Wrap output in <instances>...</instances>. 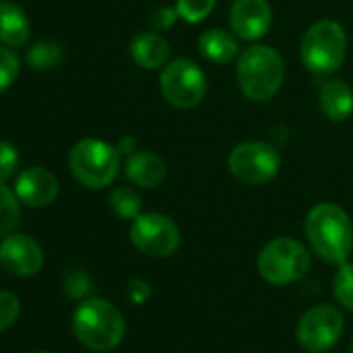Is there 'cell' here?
<instances>
[{
    "instance_id": "6da1fadb",
    "label": "cell",
    "mask_w": 353,
    "mask_h": 353,
    "mask_svg": "<svg viewBox=\"0 0 353 353\" xmlns=\"http://www.w3.org/2000/svg\"><path fill=\"white\" fill-rule=\"evenodd\" d=\"M305 237L312 250L328 264L347 262L353 250V225L347 212L330 202L316 204L307 212Z\"/></svg>"
},
{
    "instance_id": "7a4b0ae2",
    "label": "cell",
    "mask_w": 353,
    "mask_h": 353,
    "mask_svg": "<svg viewBox=\"0 0 353 353\" xmlns=\"http://www.w3.org/2000/svg\"><path fill=\"white\" fill-rule=\"evenodd\" d=\"M73 332L83 347L94 351H110L125 336V318L108 299L88 297L73 314Z\"/></svg>"
},
{
    "instance_id": "3957f363",
    "label": "cell",
    "mask_w": 353,
    "mask_h": 353,
    "mask_svg": "<svg viewBox=\"0 0 353 353\" xmlns=\"http://www.w3.org/2000/svg\"><path fill=\"white\" fill-rule=\"evenodd\" d=\"M285 79V63L281 54L264 44L250 46L239 54L237 81L245 98L252 102L270 100Z\"/></svg>"
},
{
    "instance_id": "277c9868",
    "label": "cell",
    "mask_w": 353,
    "mask_h": 353,
    "mask_svg": "<svg viewBox=\"0 0 353 353\" xmlns=\"http://www.w3.org/2000/svg\"><path fill=\"white\" fill-rule=\"evenodd\" d=\"M347 54V36L345 30L332 21L322 19L307 28L301 38L299 57L303 67L318 77L332 75L345 61Z\"/></svg>"
},
{
    "instance_id": "5b68a950",
    "label": "cell",
    "mask_w": 353,
    "mask_h": 353,
    "mask_svg": "<svg viewBox=\"0 0 353 353\" xmlns=\"http://www.w3.org/2000/svg\"><path fill=\"white\" fill-rule=\"evenodd\" d=\"M69 166L75 179L88 190L110 185L121 170V152L102 139H81L69 154Z\"/></svg>"
},
{
    "instance_id": "8992f818",
    "label": "cell",
    "mask_w": 353,
    "mask_h": 353,
    "mask_svg": "<svg viewBox=\"0 0 353 353\" xmlns=\"http://www.w3.org/2000/svg\"><path fill=\"white\" fill-rule=\"evenodd\" d=\"M310 270L307 250L293 237H276L258 254V272L270 285H291Z\"/></svg>"
},
{
    "instance_id": "52a82bcc",
    "label": "cell",
    "mask_w": 353,
    "mask_h": 353,
    "mask_svg": "<svg viewBox=\"0 0 353 353\" xmlns=\"http://www.w3.org/2000/svg\"><path fill=\"white\" fill-rule=\"evenodd\" d=\"M160 92L174 108H196L206 96V75L194 61L174 59L162 69Z\"/></svg>"
},
{
    "instance_id": "ba28073f",
    "label": "cell",
    "mask_w": 353,
    "mask_h": 353,
    "mask_svg": "<svg viewBox=\"0 0 353 353\" xmlns=\"http://www.w3.org/2000/svg\"><path fill=\"white\" fill-rule=\"evenodd\" d=\"M281 168L276 148L264 141H243L229 154V170L245 185H264L272 181Z\"/></svg>"
},
{
    "instance_id": "9c48e42d",
    "label": "cell",
    "mask_w": 353,
    "mask_h": 353,
    "mask_svg": "<svg viewBox=\"0 0 353 353\" xmlns=\"http://www.w3.org/2000/svg\"><path fill=\"white\" fill-rule=\"evenodd\" d=\"M343 326H345L343 314L334 305L318 303L301 314L295 326V336L303 349L312 353H322L339 343L343 334Z\"/></svg>"
},
{
    "instance_id": "30bf717a",
    "label": "cell",
    "mask_w": 353,
    "mask_h": 353,
    "mask_svg": "<svg viewBox=\"0 0 353 353\" xmlns=\"http://www.w3.org/2000/svg\"><path fill=\"white\" fill-rule=\"evenodd\" d=\"M129 237L141 254L152 258H168L179 250L181 243L179 227L160 212L139 214L131 225Z\"/></svg>"
},
{
    "instance_id": "8fae6325",
    "label": "cell",
    "mask_w": 353,
    "mask_h": 353,
    "mask_svg": "<svg viewBox=\"0 0 353 353\" xmlns=\"http://www.w3.org/2000/svg\"><path fill=\"white\" fill-rule=\"evenodd\" d=\"M44 266V252L40 243L23 233H11L0 243V268L5 272L26 279L34 276Z\"/></svg>"
},
{
    "instance_id": "7c38bea8",
    "label": "cell",
    "mask_w": 353,
    "mask_h": 353,
    "mask_svg": "<svg viewBox=\"0 0 353 353\" xmlns=\"http://www.w3.org/2000/svg\"><path fill=\"white\" fill-rule=\"evenodd\" d=\"M15 196L30 208L50 206L59 196V179L44 166H30L17 176Z\"/></svg>"
},
{
    "instance_id": "4fadbf2b",
    "label": "cell",
    "mask_w": 353,
    "mask_h": 353,
    "mask_svg": "<svg viewBox=\"0 0 353 353\" xmlns=\"http://www.w3.org/2000/svg\"><path fill=\"white\" fill-rule=\"evenodd\" d=\"M231 30L241 40H260L272 23L268 0H235L229 13Z\"/></svg>"
},
{
    "instance_id": "5bb4252c",
    "label": "cell",
    "mask_w": 353,
    "mask_h": 353,
    "mask_svg": "<svg viewBox=\"0 0 353 353\" xmlns=\"http://www.w3.org/2000/svg\"><path fill=\"white\" fill-rule=\"evenodd\" d=\"M125 172L139 188H158L166 179V164L154 152H133L127 158Z\"/></svg>"
},
{
    "instance_id": "9a60e30c",
    "label": "cell",
    "mask_w": 353,
    "mask_h": 353,
    "mask_svg": "<svg viewBox=\"0 0 353 353\" xmlns=\"http://www.w3.org/2000/svg\"><path fill=\"white\" fill-rule=\"evenodd\" d=\"M322 112L330 121H345L353 112V90L341 79H326L318 88Z\"/></svg>"
},
{
    "instance_id": "2e32d148",
    "label": "cell",
    "mask_w": 353,
    "mask_h": 353,
    "mask_svg": "<svg viewBox=\"0 0 353 353\" xmlns=\"http://www.w3.org/2000/svg\"><path fill=\"white\" fill-rule=\"evenodd\" d=\"M30 38V19L26 11L11 3L0 0V44L9 48H21Z\"/></svg>"
},
{
    "instance_id": "e0dca14e",
    "label": "cell",
    "mask_w": 353,
    "mask_h": 353,
    "mask_svg": "<svg viewBox=\"0 0 353 353\" xmlns=\"http://www.w3.org/2000/svg\"><path fill=\"white\" fill-rule=\"evenodd\" d=\"M129 52H131V59L141 69H160L168 61L170 46H168V42L162 36L143 32V34H137L131 40Z\"/></svg>"
},
{
    "instance_id": "ac0fdd59",
    "label": "cell",
    "mask_w": 353,
    "mask_h": 353,
    "mask_svg": "<svg viewBox=\"0 0 353 353\" xmlns=\"http://www.w3.org/2000/svg\"><path fill=\"white\" fill-rule=\"evenodd\" d=\"M198 48L212 63H231L239 54L235 38L225 30L204 32L202 38L198 40Z\"/></svg>"
},
{
    "instance_id": "d6986e66",
    "label": "cell",
    "mask_w": 353,
    "mask_h": 353,
    "mask_svg": "<svg viewBox=\"0 0 353 353\" xmlns=\"http://www.w3.org/2000/svg\"><path fill=\"white\" fill-rule=\"evenodd\" d=\"M19 198L15 192H11L5 183H0V239L11 235L21 219V208H19Z\"/></svg>"
},
{
    "instance_id": "ffe728a7",
    "label": "cell",
    "mask_w": 353,
    "mask_h": 353,
    "mask_svg": "<svg viewBox=\"0 0 353 353\" xmlns=\"http://www.w3.org/2000/svg\"><path fill=\"white\" fill-rule=\"evenodd\" d=\"M63 59V48L52 42V40H44V42H38L30 48L26 61L28 65L34 69V71H48V69H54Z\"/></svg>"
},
{
    "instance_id": "44dd1931",
    "label": "cell",
    "mask_w": 353,
    "mask_h": 353,
    "mask_svg": "<svg viewBox=\"0 0 353 353\" xmlns=\"http://www.w3.org/2000/svg\"><path fill=\"white\" fill-rule=\"evenodd\" d=\"M110 210L125 221H135L141 214V200L131 188H117L108 196Z\"/></svg>"
},
{
    "instance_id": "7402d4cb",
    "label": "cell",
    "mask_w": 353,
    "mask_h": 353,
    "mask_svg": "<svg viewBox=\"0 0 353 353\" xmlns=\"http://www.w3.org/2000/svg\"><path fill=\"white\" fill-rule=\"evenodd\" d=\"M334 299L349 312H353V264L343 262L332 281Z\"/></svg>"
},
{
    "instance_id": "603a6c76",
    "label": "cell",
    "mask_w": 353,
    "mask_h": 353,
    "mask_svg": "<svg viewBox=\"0 0 353 353\" xmlns=\"http://www.w3.org/2000/svg\"><path fill=\"white\" fill-rule=\"evenodd\" d=\"M19 69H21V63H19L17 52H13V48L5 44L0 46V94L15 83Z\"/></svg>"
},
{
    "instance_id": "cb8c5ba5",
    "label": "cell",
    "mask_w": 353,
    "mask_h": 353,
    "mask_svg": "<svg viewBox=\"0 0 353 353\" xmlns=\"http://www.w3.org/2000/svg\"><path fill=\"white\" fill-rule=\"evenodd\" d=\"M214 3L216 0H176V13L188 23H200L212 13Z\"/></svg>"
},
{
    "instance_id": "d4e9b609",
    "label": "cell",
    "mask_w": 353,
    "mask_h": 353,
    "mask_svg": "<svg viewBox=\"0 0 353 353\" xmlns=\"http://www.w3.org/2000/svg\"><path fill=\"white\" fill-rule=\"evenodd\" d=\"M21 312V301L11 291H0V332H5L15 324Z\"/></svg>"
},
{
    "instance_id": "484cf974",
    "label": "cell",
    "mask_w": 353,
    "mask_h": 353,
    "mask_svg": "<svg viewBox=\"0 0 353 353\" xmlns=\"http://www.w3.org/2000/svg\"><path fill=\"white\" fill-rule=\"evenodd\" d=\"M19 168V152L13 143L0 141V183L9 181Z\"/></svg>"
},
{
    "instance_id": "4316f807",
    "label": "cell",
    "mask_w": 353,
    "mask_h": 353,
    "mask_svg": "<svg viewBox=\"0 0 353 353\" xmlns=\"http://www.w3.org/2000/svg\"><path fill=\"white\" fill-rule=\"evenodd\" d=\"M63 287H65L67 297H71V299H81V297H85V295L90 293V289H92V279H90L88 272H83V270H73V272L67 274Z\"/></svg>"
},
{
    "instance_id": "83f0119b",
    "label": "cell",
    "mask_w": 353,
    "mask_h": 353,
    "mask_svg": "<svg viewBox=\"0 0 353 353\" xmlns=\"http://www.w3.org/2000/svg\"><path fill=\"white\" fill-rule=\"evenodd\" d=\"M127 295L133 303H145L152 295V287L143 279H131L127 283Z\"/></svg>"
},
{
    "instance_id": "f1b7e54d",
    "label": "cell",
    "mask_w": 353,
    "mask_h": 353,
    "mask_svg": "<svg viewBox=\"0 0 353 353\" xmlns=\"http://www.w3.org/2000/svg\"><path fill=\"white\" fill-rule=\"evenodd\" d=\"M176 17H179V13H176V9L160 7V9H156V11L152 13L150 23H152V28H154V30H168V28L176 21Z\"/></svg>"
},
{
    "instance_id": "f546056e",
    "label": "cell",
    "mask_w": 353,
    "mask_h": 353,
    "mask_svg": "<svg viewBox=\"0 0 353 353\" xmlns=\"http://www.w3.org/2000/svg\"><path fill=\"white\" fill-rule=\"evenodd\" d=\"M117 150H119L121 154H133V152H135V139H133V137H123V139L119 141Z\"/></svg>"
},
{
    "instance_id": "4dcf8cb0",
    "label": "cell",
    "mask_w": 353,
    "mask_h": 353,
    "mask_svg": "<svg viewBox=\"0 0 353 353\" xmlns=\"http://www.w3.org/2000/svg\"><path fill=\"white\" fill-rule=\"evenodd\" d=\"M349 353H353V339H351V345H349Z\"/></svg>"
},
{
    "instance_id": "1f68e13d",
    "label": "cell",
    "mask_w": 353,
    "mask_h": 353,
    "mask_svg": "<svg viewBox=\"0 0 353 353\" xmlns=\"http://www.w3.org/2000/svg\"><path fill=\"white\" fill-rule=\"evenodd\" d=\"M34 353H48V351H34Z\"/></svg>"
}]
</instances>
